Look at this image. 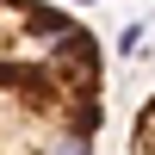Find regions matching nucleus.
<instances>
[{
  "label": "nucleus",
  "instance_id": "nucleus-1",
  "mask_svg": "<svg viewBox=\"0 0 155 155\" xmlns=\"http://www.w3.org/2000/svg\"><path fill=\"white\" fill-rule=\"evenodd\" d=\"M99 124V37L68 6L0 0V155H93Z\"/></svg>",
  "mask_w": 155,
  "mask_h": 155
},
{
  "label": "nucleus",
  "instance_id": "nucleus-2",
  "mask_svg": "<svg viewBox=\"0 0 155 155\" xmlns=\"http://www.w3.org/2000/svg\"><path fill=\"white\" fill-rule=\"evenodd\" d=\"M124 155H155V99L143 112H137V124H130V143H124Z\"/></svg>",
  "mask_w": 155,
  "mask_h": 155
}]
</instances>
